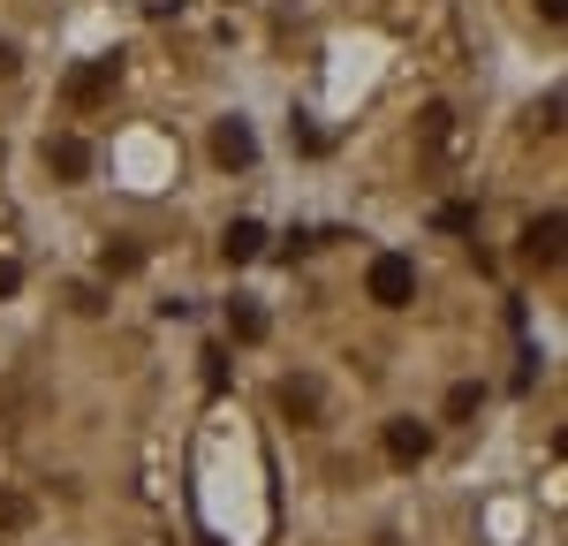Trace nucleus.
Listing matches in <instances>:
<instances>
[{
	"mask_svg": "<svg viewBox=\"0 0 568 546\" xmlns=\"http://www.w3.org/2000/svg\"><path fill=\"white\" fill-rule=\"evenodd\" d=\"M213 160H220V168H251V160H258V136H251L243 114H227V122L213 130Z\"/></svg>",
	"mask_w": 568,
	"mask_h": 546,
	"instance_id": "3",
	"label": "nucleus"
},
{
	"mask_svg": "<svg viewBox=\"0 0 568 546\" xmlns=\"http://www.w3.org/2000/svg\"><path fill=\"white\" fill-rule=\"evenodd\" d=\"M16 69H23V53H16V46L0 39V77H16Z\"/></svg>",
	"mask_w": 568,
	"mask_h": 546,
	"instance_id": "16",
	"label": "nucleus"
},
{
	"mask_svg": "<svg viewBox=\"0 0 568 546\" xmlns=\"http://www.w3.org/2000/svg\"><path fill=\"white\" fill-rule=\"evenodd\" d=\"M439 228H447V235H470L478 213H470V205H439Z\"/></svg>",
	"mask_w": 568,
	"mask_h": 546,
	"instance_id": "14",
	"label": "nucleus"
},
{
	"mask_svg": "<svg viewBox=\"0 0 568 546\" xmlns=\"http://www.w3.org/2000/svg\"><path fill=\"white\" fill-rule=\"evenodd\" d=\"M31 524V501L23 494H0V532H23Z\"/></svg>",
	"mask_w": 568,
	"mask_h": 546,
	"instance_id": "13",
	"label": "nucleus"
},
{
	"mask_svg": "<svg viewBox=\"0 0 568 546\" xmlns=\"http://www.w3.org/2000/svg\"><path fill=\"white\" fill-rule=\"evenodd\" d=\"M69 304H77L84 318H99V312H106V289H99V281H77V289H69Z\"/></svg>",
	"mask_w": 568,
	"mask_h": 546,
	"instance_id": "12",
	"label": "nucleus"
},
{
	"mask_svg": "<svg viewBox=\"0 0 568 546\" xmlns=\"http://www.w3.org/2000/svg\"><path fill=\"white\" fill-rule=\"evenodd\" d=\"M478 403H485V387H478V380H463V387H447V425H463V417H478Z\"/></svg>",
	"mask_w": 568,
	"mask_h": 546,
	"instance_id": "11",
	"label": "nucleus"
},
{
	"mask_svg": "<svg viewBox=\"0 0 568 546\" xmlns=\"http://www.w3.org/2000/svg\"><path fill=\"white\" fill-rule=\"evenodd\" d=\"M114 77H122V53H91L84 69H69V107H99L106 91H114Z\"/></svg>",
	"mask_w": 568,
	"mask_h": 546,
	"instance_id": "2",
	"label": "nucleus"
},
{
	"mask_svg": "<svg viewBox=\"0 0 568 546\" xmlns=\"http://www.w3.org/2000/svg\"><path fill=\"white\" fill-rule=\"evenodd\" d=\"M227 334H235V342H265V312L251 304V296H235V304H227Z\"/></svg>",
	"mask_w": 568,
	"mask_h": 546,
	"instance_id": "8",
	"label": "nucleus"
},
{
	"mask_svg": "<svg viewBox=\"0 0 568 546\" xmlns=\"http://www.w3.org/2000/svg\"><path fill=\"white\" fill-rule=\"evenodd\" d=\"M281 410H288L296 425H304V417H318V387H311V380H281Z\"/></svg>",
	"mask_w": 568,
	"mask_h": 546,
	"instance_id": "9",
	"label": "nucleus"
},
{
	"mask_svg": "<svg viewBox=\"0 0 568 546\" xmlns=\"http://www.w3.org/2000/svg\"><path fill=\"white\" fill-rule=\"evenodd\" d=\"M16 289H23V266H16V259H0V296H16Z\"/></svg>",
	"mask_w": 568,
	"mask_h": 546,
	"instance_id": "15",
	"label": "nucleus"
},
{
	"mask_svg": "<svg viewBox=\"0 0 568 546\" xmlns=\"http://www.w3.org/2000/svg\"><path fill=\"white\" fill-rule=\"evenodd\" d=\"M524 259L530 266H561V213H538L524 228Z\"/></svg>",
	"mask_w": 568,
	"mask_h": 546,
	"instance_id": "5",
	"label": "nucleus"
},
{
	"mask_svg": "<svg viewBox=\"0 0 568 546\" xmlns=\"http://www.w3.org/2000/svg\"><path fill=\"white\" fill-rule=\"evenodd\" d=\"M45 168H53L61 182H84L91 175V144L84 136H53V144H45Z\"/></svg>",
	"mask_w": 568,
	"mask_h": 546,
	"instance_id": "6",
	"label": "nucleus"
},
{
	"mask_svg": "<svg viewBox=\"0 0 568 546\" xmlns=\"http://www.w3.org/2000/svg\"><path fill=\"white\" fill-rule=\"evenodd\" d=\"M387 455L394 463H425L433 455V425L425 417H387Z\"/></svg>",
	"mask_w": 568,
	"mask_h": 546,
	"instance_id": "4",
	"label": "nucleus"
},
{
	"mask_svg": "<svg viewBox=\"0 0 568 546\" xmlns=\"http://www.w3.org/2000/svg\"><path fill=\"white\" fill-rule=\"evenodd\" d=\"M258 251H265V228L258 221H227V235H220V259H227V266H251Z\"/></svg>",
	"mask_w": 568,
	"mask_h": 546,
	"instance_id": "7",
	"label": "nucleus"
},
{
	"mask_svg": "<svg viewBox=\"0 0 568 546\" xmlns=\"http://www.w3.org/2000/svg\"><path fill=\"white\" fill-rule=\"evenodd\" d=\"M99 266H106V273H114V281H122V273H136V266H144V251H136L130 235H114V243L99 251Z\"/></svg>",
	"mask_w": 568,
	"mask_h": 546,
	"instance_id": "10",
	"label": "nucleus"
},
{
	"mask_svg": "<svg viewBox=\"0 0 568 546\" xmlns=\"http://www.w3.org/2000/svg\"><path fill=\"white\" fill-rule=\"evenodd\" d=\"M538 16H546V23H561V16H568V0H538Z\"/></svg>",
	"mask_w": 568,
	"mask_h": 546,
	"instance_id": "17",
	"label": "nucleus"
},
{
	"mask_svg": "<svg viewBox=\"0 0 568 546\" xmlns=\"http://www.w3.org/2000/svg\"><path fill=\"white\" fill-rule=\"evenodd\" d=\"M364 289H372V304L402 312V304H417V266H409L402 251H379V259L364 266Z\"/></svg>",
	"mask_w": 568,
	"mask_h": 546,
	"instance_id": "1",
	"label": "nucleus"
}]
</instances>
